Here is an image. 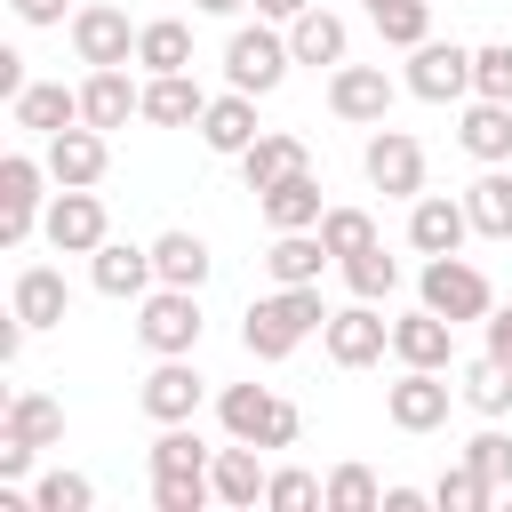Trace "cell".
Wrapping results in <instances>:
<instances>
[{
    "label": "cell",
    "instance_id": "cell-21",
    "mask_svg": "<svg viewBox=\"0 0 512 512\" xmlns=\"http://www.w3.org/2000/svg\"><path fill=\"white\" fill-rule=\"evenodd\" d=\"M208 112V88L192 72H144V120L152 128H200Z\"/></svg>",
    "mask_w": 512,
    "mask_h": 512
},
{
    "label": "cell",
    "instance_id": "cell-7",
    "mask_svg": "<svg viewBox=\"0 0 512 512\" xmlns=\"http://www.w3.org/2000/svg\"><path fill=\"white\" fill-rule=\"evenodd\" d=\"M416 296H424L440 320H488V312H496V288H488V272H480V264H464V256H424V272H416Z\"/></svg>",
    "mask_w": 512,
    "mask_h": 512
},
{
    "label": "cell",
    "instance_id": "cell-45",
    "mask_svg": "<svg viewBox=\"0 0 512 512\" xmlns=\"http://www.w3.org/2000/svg\"><path fill=\"white\" fill-rule=\"evenodd\" d=\"M472 96H496V104H512V40H488V48H472Z\"/></svg>",
    "mask_w": 512,
    "mask_h": 512
},
{
    "label": "cell",
    "instance_id": "cell-6",
    "mask_svg": "<svg viewBox=\"0 0 512 512\" xmlns=\"http://www.w3.org/2000/svg\"><path fill=\"white\" fill-rule=\"evenodd\" d=\"M40 240H48L56 256H96V248L112 240L96 184H56V192H48V216H40Z\"/></svg>",
    "mask_w": 512,
    "mask_h": 512
},
{
    "label": "cell",
    "instance_id": "cell-41",
    "mask_svg": "<svg viewBox=\"0 0 512 512\" xmlns=\"http://www.w3.org/2000/svg\"><path fill=\"white\" fill-rule=\"evenodd\" d=\"M368 24H376L392 48H416V40H432V0H384Z\"/></svg>",
    "mask_w": 512,
    "mask_h": 512
},
{
    "label": "cell",
    "instance_id": "cell-23",
    "mask_svg": "<svg viewBox=\"0 0 512 512\" xmlns=\"http://www.w3.org/2000/svg\"><path fill=\"white\" fill-rule=\"evenodd\" d=\"M336 256H328V240L320 232H272V248H264V272H272V288H320V272H328Z\"/></svg>",
    "mask_w": 512,
    "mask_h": 512
},
{
    "label": "cell",
    "instance_id": "cell-32",
    "mask_svg": "<svg viewBox=\"0 0 512 512\" xmlns=\"http://www.w3.org/2000/svg\"><path fill=\"white\" fill-rule=\"evenodd\" d=\"M136 64L144 72H192V24L184 16H152L136 32Z\"/></svg>",
    "mask_w": 512,
    "mask_h": 512
},
{
    "label": "cell",
    "instance_id": "cell-9",
    "mask_svg": "<svg viewBox=\"0 0 512 512\" xmlns=\"http://www.w3.org/2000/svg\"><path fill=\"white\" fill-rule=\"evenodd\" d=\"M400 88H408L416 104H456V96H472V48H456V40H416Z\"/></svg>",
    "mask_w": 512,
    "mask_h": 512
},
{
    "label": "cell",
    "instance_id": "cell-48",
    "mask_svg": "<svg viewBox=\"0 0 512 512\" xmlns=\"http://www.w3.org/2000/svg\"><path fill=\"white\" fill-rule=\"evenodd\" d=\"M16 24H64V0H8Z\"/></svg>",
    "mask_w": 512,
    "mask_h": 512
},
{
    "label": "cell",
    "instance_id": "cell-35",
    "mask_svg": "<svg viewBox=\"0 0 512 512\" xmlns=\"http://www.w3.org/2000/svg\"><path fill=\"white\" fill-rule=\"evenodd\" d=\"M320 504H328V512H384V480H376L368 464H336V472L320 480Z\"/></svg>",
    "mask_w": 512,
    "mask_h": 512
},
{
    "label": "cell",
    "instance_id": "cell-1",
    "mask_svg": "<svg viewBox=\"0 0 512 512\" xmlns=\"http://www.w3.org/2000/svg\"><path fill=\"white\" fill-rule=\"evenodd\" d=\"M328 328V304H320V288H272V296H256L248 312H240V344H248V360H288L304 336H320Z\"/></svg>",
    "mask_w": 512,
    "mask_h": 512
},
{
    "label": "cell",
    "instance_id": "cell-17",
    "mask_svg": "<svg viewBox=\"0 0 512 512\" xmlns=\"http://www.w3.org/2000/svg\"><path fill=\"white\" fill-rule=\"evenodd\" d=\"M392 360L400 368H456V320H440L432 304L392 320Z\"/></svg>",
    "mask_w": 512,
    "mask_h": 512
},
{
    "label": "cell",
    "instance_id": "cell-49",
    "mask_svg": "<svg viewBox=\"0 0 512 512\" xmlns=\"http://www.w3.org/2000/svg\"><path fill=\"white\" fill-rule=\"evenodd\" d=\"M0 96H24V56L0 48Z\"/></svg>",
    "mask_w": 512,
    "mask_h": 512
},
{
    "label": "cell",
    "instance_id": "cell-15",
    "mask_svg": "<svg viewBox=\"0 0 512 512\" xmlns=\"http://www.w3.org/2000/svg\"><path fill=\"white\" fill-rule=\"evenodd\" d=\"M464 240H472L464 192H456V200H448V192H416V200H408V248H416V256H464Z\"/></svg>",
    "mask_w": 512,
    "mask_h": 512
},
{
    "label": "cell",
    "instance_id": "cell-38",
    "mask_svg": "<svg viewBox=\"0 0 512 512\" xmlns=\"http://www.w3.org/2000/svg\"><path fill=\"white\" fill-rule=\"evenodd\" d=\"M432 504H440V512H488V504H496V488H488V480H480V472L456 456V464L432 480Z\"/></svg>",
    "mask_w": 512,
    "mask_h": 512
},
{
    "label": "cell",
    "instance_id": "cell-47",
    "mask_svg": "<svg viewBox=\"0 0 512 512\" xmlns=\"http://www.w3.org/2000/svg\"><path fill=\"white\" fill-rule=\"evenodd\" d=\"M488 352L512 368V304H496V312H488Z\"/></svg>",
    "mask_w": 512,
    "mask_h": 512
},
{
    "label": "cell",
    "instance_id": "cell-25",
    "mask_svg": "<svg viewBox=\"0 0 512 512\" xmlns=\"http://www.w3.org/2000/svg\"><path fill=\"white\" fill-rule=\"evenodd\" d=\"M288 48H296V64H312V72L328 64V72H336V64L352 56V24H344L336 8H304V16L288 24Z\"/></svg>",
    "mask_w": 512,
    "mask_h": 512
},
{
    "label": "cell",
    "instance_id": "cell-16",
    "mask_svg": "<svg viewBox=\"0 0 512 512\" xmlns=\"http://www.w3.org/2000/svg\"><path fill=\"white\" fill-rule=\"evenodd\" d=\"M80 120L88 128H128V120H144V80H128V64H96L88 80H80Z\"/></svg>",
    "mask_w": 512,
    "mask_h": 512
},
{
    "label": "cell",
    "instance_id": "cell-33",
    "mask_svg": "<svg viewBox=\"0 0 512 512\" xmlns=\"http://www.w3.org/2000/svg\"><path fill=\"white\" fill-rule=\"evenodd\" d=\"M0 432H16V440H32V448H56V440H64V408H56L48 392H8Z\"/></svg>",
    "mask_w": 512,
    "mask_h": 512
},
{
    "label": "cell",
    "instance_id": "cell-28",
    "mask_svg": "<svg viewBox=\"0 0 512 512\" xmlns=\"http://www.w3.org/2000/svg\"><path fill=\"white\" fill-rule=\"evenodd\" d=\"M208 480H216V504H232V512H256L264 504V464H256V440H232V448H216V464H208Z\"/></svg>",
    "mask_w": 512,
    "mask_h": 512
},
{
    "label": "cell",
    "instance_id": "cell-22",
    "mask_svg": "<svg viewBox=\"0 0 512 512\" xmlns=\"http://www.w3.org/2000/svg\"><path fill=\"white\" fill-rule=\"evenodd\" d=\"M256 136H264V128H256V96H240V88L208 96V112H200V144H208V152L240 160V152H248Z\"/></svg>",
    "mask_w": 512,
    "mask_h": 512
},
{
    "label": "cell",
    "instance_id": "cell-8",
    "mask_svg": "<svg viewBox=\"0 0 512 512\" xmlns=\"http://www.w3.org/2000/svg\"><path fill=\"white\" fill-rule=\"evenodd\" d=\"M456 400H464V392L448 384V368H400V376L384 384V416H392L400 432H440Z\"/></svg>",
    "mask_w": 512,
    "mask_h": 512
},
{
    "label": "cell",
    "instance_id": "cell-4",
    "mask_svg": "<svg viewBox=\"0 0 512 512\" xmlns=\"http://www.w3.org/2000/svg\"><path fill=\"white\" fill-rule=\"evenodd\" d=\"M200 288H152V296H136V344L152 352V360H168V352H192L200 344Z\"/></svg>",
    "mask_w": 512,
    "mask_h": 512
},
{
    "label": "cell",
    "instance_id": "cell-42",
    "mask_svg": "<svg viewBox=\"0 0 512 512\" xmlns=\"http://www.w3.org/2000/svg\"><path fill=\"white\" fill-rule=\"evenodd\" d=\"M152 504L160 512H200V504H216V480L208 472H152Z\"/></svg>",
    "mask_w": 512,
    "mask_h": 512
},
{
    "label": "cell",
    "instance_id": "cell-40",
    "mask_svg": "<svg viewBox=\"0 0 512 512\" xmlns=\"http://www.w3.org/2000/svg\"><path fill=\"white\" fill-rule=\"evenodd\" d=\"M32 504H40V512H88V504H96V480L56 464V472H40V480H32Z\"/></svg>",
    "mask_w": 512,
    "mask_h": 512
},
{
    "label": "cell",
    "instance_id": "cell-3",
    "mask_svg": "<svg viewBox=\"0 0 512 512\" xmlns=\"http://www.w3.org/2000/svg\"><path fill=\"white\" fill-rule=\"evenodd\" d=\"M216 416H224L232 440H256V448H296V440H304V416H296L280 392H264V384H224Z\"/></svg>",
    "mask_w": 512,
    "mask_h": 512
},
{
    "label": "cell",
    "instance_id": "cell-46",
    "mask_svg": "<svg viewBox=\"0 0 512 512\" xmlns=\"http://www.w3.org/2000/svg\"><path fill=\"white\" fill-rule=\"evenodd\" d=\"M32 456H40L32 440H16V432H0V480H24V472H32Z\"/></svg>",
    "mask_w": 512,
    "mask_h": 512
},
{
    "label": "cell",
    "instance_id": "cell-29",
    "mask_svg": "<svg viewBox=\"0 0 512 512\" xmlns=\"http://www.w3.org/2000/svg\"><path fill=\"white\" fill-rule=\"evenodd\" d=\"M296 168H312V152H304V136H288V128H264V136L240 152L248 192H264V184H280V176H296Z\"/></svg>",
    "mask_w": 512,
    "mask_h": 512
},
{
    "label": "cell",
    "instance_id": "cell-13",
    "mask_svg": "<svg viewBox=\"0 0 512 512\" xmlns=\"http://www.w3.org/2000/svg\"><path fill=\"white\" fill-rule=\"evenodd\" d=\"M200 392H208V376L192 368V352H168V360L136 384V408H144L152 424H192V416H200Z\"/></svg>",
    "mask_w": 512,
    "mask_h": 512
},
{
    "label": "cell",
    "instance_id": "cell-31",
    "mask_svg": "<svg viewBox=\"0 0 512 512\" xmlns=\"http://www.w3.org/2000/svg\"><path fill=\"white\" fill-rule=\"evenodd\" d=\"M464 208H472V232L480 240H512V160L488 168V176H472L464 184Z\"/></svg>",
    "mask_w": 512,
    "mask_h": 512
},
{
    "label": "cell",
    "instance_id": "cell-5",
    "mask_svg": "<svg viewBox=\"0 0 512 512\" xmlns=\"http://www.w3.org/2000/svg\"><path fill=\"white\" fill-rule=\"evenodd\" d=\"M48 160H32V152H8L0 160V248H24L32 232H40V216H48Z\"/></svg>",
    "mask_w": 512,
    "mask_h": 512
},
{
    "label": "cell",
    "instance_id": "cell-51",
    "mask_svg": "<svg viewBox=\"0 0 512 512\" xmlns=\"http://www.w3.org/2000/svg\"><path fill=\"white\" fill-rule=\"evenodd\" d=\"M304 8H320V0H256V16H272V24H296Z\"/></svg>",
    "mask_w": 512,
    "mask_h": 512
},
{
    "label": "cell",
    "instance_id": "cell-37",
    "mask_svg": "<svg viewBox=\"0 0 512 512\" xmlns=\"http://www.w3.org/2000/svg\"><path fill=\"white\" fill-rule=\"evenodd\" d=\"M216 464V448L192 432V424H160V440H152V472H208Z\"/></svg>",
    "mask_w": 512,
    "mask_h": 512
},
{
    "label": "cell",
    "instance_id": "cell-11",
    "mask_svg": "<svg viewBox=\"0 0 512 512\" xmlns=\"http://www.w3.org/2000/svg\"><path fill=\"white\" fill-rule=\"evenodd\" d=\"M392 96H400V80L384 64H336L328 72V112L352 120V128H384L392 120Z\"/></svg>",
    "mask_w": 512,
    "mask_h": 512
},
{
    "label": "cell",
    "instance_id": "cell-36",
    "mask_svg": "<svg viewBox=\"0 0 512 512\" xmlns=\"http://www.w3.org/2000/svg\"><path fill=\"white\" fill-rule=\"evenodd\" d=\"M344 288H352V296H368V304H384V296L400 288V256H384V240H376V248H360V256H344Z\"/></svg>",
    "mask_w": 512,
    "mask_h": 512
},
{
    "label": "cell",
    "instance_id": "cell-43",
    "mask_svg": "<svg viewBox=\"0 0 512 512\" xmlns=\"http://www.w3.org/2000/svg\"><path fill=\"white\" fill-rule=\"evenodd\" d=\"M464 464H472L488 488H512V432H496V424L472 432V440H464Z\"/></svg>",
    "mask_w": 512,
    "mask_h": 512
},
{
    "label": "cell",
    "instance_id": "cell-53",
    "mask_svg": "<svg viewBox=\"0 0 512 512\" xmlns=\"http://www.w3.org/2000/svg\"><path fill=\"white\" fill-rule=\"evenodd\" d=\"M360 8H368V16H376V8H384V0H360Z\"/></svg>",
    "mask_w": 512,
    "mask_h": 512
},
{
    "label": "cell",
    "instance_id": "cell-26",
    "mask_svg": "<svg viewBox=\"0 0 512 512\" xmlns=\"http://www.w3.org/2000/svg\"><path fill=\"white\" fill-rule=\"evenodd\" d=\"M8 112H16V128H32V136L48 144L56 128L80 120V88H64V80H24V96H8Z\"/></svg>",
    "mask_w": 512,
    "mask_h": 512
},
{
    "label": "cell",
    "instance_id": "cell-18",
    "mask_svg": "<svg viewBox=\"0 0 512 512\" xmlns=\"http://www.w3.org/2000/svg\"><path fill=\"white\" fill-rule=\"evenodd\" d=\"M48 176L56 184H104V168H112V144H104V128H88V120H72V128H56L48 136Z\"/></svg>",
    "mask_w": 512,
    "mask_h": 512
},
{
    "label": "cell",
    "instance_id": "cell-19",
    "mask_svg": "<svg viewBox=\"0 0 512 512\" xmlns=\"http://www.w3.org/2000/svg\"><path fill=\"white\" fill-rule=\"evenodd\" d=\"M256 208H264V224H272V232H320V216H328V200H320V176H312V168H296V176L264 184V192H256Z\"/></svg>",
    "mask_w": 512,
    "mask_h": 512
},
{
    "label": "cell",
    "instance_id": "cell-52",
    "mask_svg": "<svg viewBox=\"0 0 512 512\" xmlns=\"http://www.w3.org/2000/svg\"><path fill=\"white\" fill-rule=\"evenodd\" d=\"M200 16H240V8H256V0H192Z\"/></svg>",
    "mask_w": 512,
    "mask_h": 512
},
{
    "label": "cell",
    "instance_id": "cell-39",
    "mask_svg": "<svg viewBox=\"0 0 512 512\" xmlns=\"http://www.w3.org/2000/svg\"><path fill=\"white\" fill-rule=\"evenodd\" d=\"M320 240H328V256L344 264V256H360V248H376V216H368V208H328V216H320Z\"/></svg>",
    "mask_w": 512,
    "mask_h": 512
},
{
    "label": "cell",
    "instance_id": "cell-24",
    "mask_svg": "<svg viewBox=\"0 0 512 512\" xmlns=\"http://www.w3.org/2000/svg\"><path fill=\"white\" fill-rule=\"evenodd\" d=\"M456 144H464L480 168H504V160H512V104L472 96V104H464V120H456Z\"/></svg>",
    "mask_w": 512,
    "mask_h": 512
},
{
    "label": "cell",
    "instance_id": "cell-2",
    "mask_svg": "<svg viewBox=\"0 0 512 512\" xmlns=\"http://www.w3.org/2000/svg\"><path fill=\"white\" fill-rule=\"evenodd\" d=\"M288 64H296V48H288V24H272V16H256L224 40V88H240V96H272L288 80Z\"/></svg>",
    "mask_w": 512,
    "mask_h": 512
},
{
    "label": "cell",
    "instance_id": "cell-27",
    "mask_svg": "<svg viewBox=\"0 0 512 512\" xmlns=\"http://www.w3.org/2000/svg\"><path fill=\"white\" fill-rule=\"evenodd\" d=\"M64 304H72V288H64V272H56V264H24V272H16V288H8V312H16L24 328H56V320H64Z\"/></svg>",
    "mask_w": 512,
    "mask_h": 512
},
{
    "label": "cell",
    "instance_id": "cell-10",
    "mask_svg": "<svg viewBox=\"0 0 512 512\" xmlns=\"http://www.w3.org/2000/svg\"><path fill=\"white\" fill-rule=\"evenodd\" d=\"M136 32L144 24H128V8H112V0H80L72 8V56L96 72V64H136Z\"/></svg>",
    "mask_w": 512,
    "mask_h": 512
},
{
    "label": "cell",
    "instance_id": "cell-12",
    "mask_svg": "<svg viewBox=\"0 0 512 512\" xmlns=\"http://www.w3.org/2000/svg\"><path fill=\"white\" fill-rule=\"evenodd\" d=\"M320 344H328V360H336V368H376V360L392 352V320H384L368 296H352L344 312H328Z\"/></svg>",
    "mask_w": 512,
    "mask_h": 512
},
{
    "label": "cell",
    "instance_id": "cell-20",
    "mask_svg": "<svg viewBox=\"0 0 512 512\" xmlns=\"http://www.w3.org/2000/svg\"><path fill=\"white\" fill-rule=\"evenodd\" d=\"M88 280H96V296H152L160 288V272H152V248H136V240H104L96 256H88Z\"/></svg>",
    "mask_w": 512,
    "mask_h": 512
},
{
    "label": "cell",
    "instance_id": "cell-44",
    "mask_svg": "<svg viewBox=\"0 0 512 512\" xmlns=\"http://www.w3.org/2000/svg\"><path fill=\"white\" fill-rule=\"evenodd\" d=\"M320 504V480L304 472V464H280L272 480H264V512H312Z\"/></svg>",
    "mask_w": 512,
    "mask_h": 512
},
{
    "label": "cell",
    "instance_id": "cell-34",
    "mask_svg": "<svg viewBox=\"0 0 512 512\" xmlns=\"http://www.w3.org/2000/svg\"><path fill=\"white\" fill-rule=\"evenodd\" d=\"M456 392H464V408L504 416V408H512V368H504L496 352H480V360H464V368H456Z\"/></svg>",
    "mask_w": 512,
    "mask_h": 512
},
{
    "label": "cell",
    "instance_id": "cell-30",
    "mask_svg": "<svg viewBox=\"0 0 512 512\" xmlns=\"http://www.w3.org/2000/svg\"><path fill=\"white\" fill-rule=\"evenodd\" d=\"M152 272H160L168 288H208L216 256H208V240H200V232H184V224H176V232H160V240H152Z\"/></svg>",
    "mask_w": 512,
    "mask_h": 512
},
{
    "label": "cell",
    "instance_id": "cell-50",
    "mask_svg": "<svg viewBox=\"0 0 512 512\" xmlns=\"http://www.w3.org/2000/svg\"><path fill=\"white\" fill-rule=\"evenodd\" d=\"M432 488H384V512H424Z\"/></svg>",
    "mask_w": 512,
    "mask_h": 512
},
{
    "label": "cell",
    "instance_id": "cell-14",
    "mask_svg": "<svg viewBox=\"0 0 512 512\" xmlns=\"http://www.w3.org/2000/svg\"><path fill=\"white\" fill-rule=\"evenodd\" d=\"M360 168H368V184H376L384 200H416V192H424V144H416L408 128H376L368 152H360Z\"/></svg>",
    "mask_w": 512,
    "mask_h": 512
}]
</instances>
